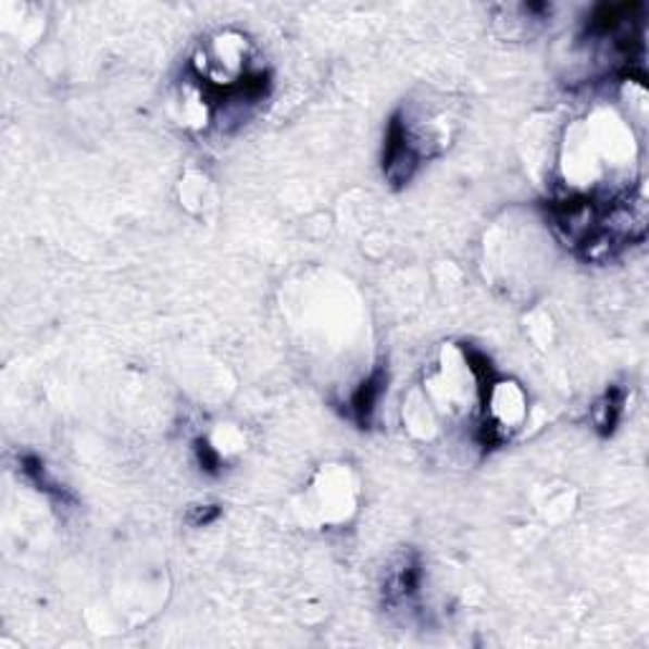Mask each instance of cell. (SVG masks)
<instances>
[{
  "label": "cell",
  "instance_id": "1",
  "mask_svg": "<svg viewBox=\"0 0 649 649\" xmlns=\"http://www.w3.org/2000/svg\"><path fill=\"white\" fill-rule=\"evenodd\" d=\"M544 211L556 239L582 262L604 264L645 239V201L629 190L551 198L544 203Z\"/></svg>",
  "mask_w": 649,
  "mask_h": 649
},
{
  "label": "cell",
  "instance_id": "2",
  "mask_svg": "<svg viewBox=\"0 0 649 649\" xmlns=\"http://www.w3.org/2000/svg\"><path fill=\"white\" fill-rule=\"evenodd\" d=\"M429 145L424 142L422 135L414 133L407 112L396 110L388 120L386 137H384V158H380V167H384V178L391 188H403L414 180L419 167L424 165L426 158H432V152L426 150Z\"/></svg>",
  "mask_w": 649,
  "mask_h": 649
},
{
  "label": "cell",
  "instance_id": "3",
  "mask_svg": "<svg viewBox=\"0 0 649 649\" xmlns=\"http://www.w3.org/2000/svg\"><path fill=\"white\" fill-rule=\"evenodd\" d=\"M424 582V566L422 559H419L416 551H407L396 559L391 566L386 569V582H384V604L388 609H399L411 604L422 591Z\"/></svg>",
  "mask_w": 649,
  "mask_h": 649
},
{
  "label": "cell",
  "instance_id": "4",
  "mask_svg": "<svg viewBox=\"0 0 649 649\" xmlns=\"http://www.w3.org/2000/svg\"><path fill=\"white\" fill-rule=\"evenodd\" d=\"M386 384H388V369L386 363H378L369 376L361 380V386L355 388L353 396H350L348 409H350V419L358 424V429H371L373 419H376L378 403L386 394Z\"/></svg>",
  "mask_w": 649,
  "mask_h": 649
},
{
  "label": "cell",
  "instance_id": "5",
  "mask_svg": "<svg viewBox=\"0 0 649 649\" xmlns=\"http://www.w3.org/2000/svg\"><path fill=\"white\" fill-rule=\"evenodd\" d=\"M18 472L28 479L30 485L36 487L38 492H43L46 498L57 502V506L66 508V506H74V502H76L74 495L49 475V467H46L43 460L38 454H34V452L18 454Z\"/></svg>",
  "mask_w": 649,
  "mask_h": 649
},
{
  "label": "cell",
  "instance_id": "6",
  "mask_svg": "<svg viewBox=\"0 0 649 649\" xmlns=\"http://www.w3.org/2000/svg\"><path fill=\"white\" fill-rule=\"evenodd\" d=\"M624 407H627V388L609 386L591 409V422L599 437H614L616 426H620L624 416Z\"/></svg>",
  "mask_w": 649,
  "mask_h": 649
},
{
  "label": "cell",
  "instance_id": "7",
  "mask_svg": "<svg viewBox=\"0 0 649 649\" xmlns=\"http://www.w3.org/2000/svg\"><path fill=\"white\" fill-rule=\"evenodd\" d=\"M194 452H196L198 467H201L203 472H209V475H219L224 460H221L219 449L209 445V439H196L194 441Z\"/></svg>",
  "mask_w": 649,
  "mask_h": 649
},
{
  "label": "cell",
  "instance_id": "8",
  "mask_svg": "<svg viewBox=\"0 0 649 649\" xmlns=\"http://www.w3.org/2000/svg\"><path fill=\"white\" fill-rule=\"evenodd\" d=\"M221 515L219 506H194L188 513V523L196 525V528H205Z\"/></svg>",
  "mask_w": 649,
  "mask_h": 649
}]
</instances>
